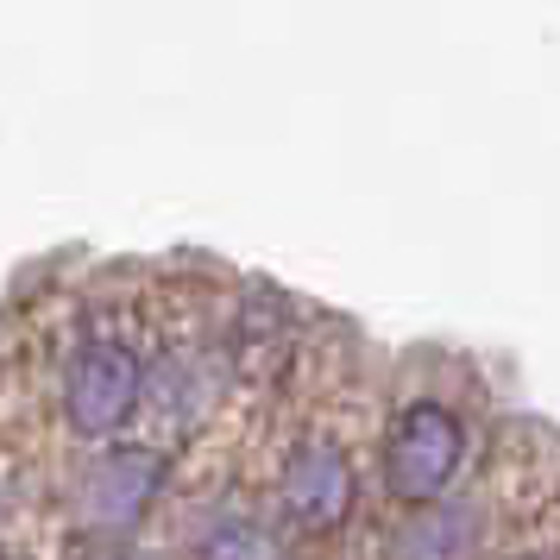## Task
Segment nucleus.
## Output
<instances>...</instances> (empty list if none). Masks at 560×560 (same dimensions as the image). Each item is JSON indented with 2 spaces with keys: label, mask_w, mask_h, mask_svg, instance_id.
I'll use <instances>...</instances> for the list:
<instances>
[{
  "label": "nucleus",
  "mask_w": 560,
  "mask_h": 560,
  "mask_svg": "<svg viewBox=\"0 0 560 560\" xmlns=\"http://www.w3.org/2000/svg\"><path fill=\"white\" fill-rule=\"evenodd\" d=\"M152 390V353L127 308H95L70 340H63V372H57V409L82 441L120 434L145 409Z\"/></svg>",
  "instance_id": "f257e3e1"
},
{
  "label": "nucleus",
  "mask_w": 560,
  "mask_h": 560,
  "mask_svg": "<svg viewBox=\"0 0 560 560\" xmlns=\"http://www.w3.org/2000/svg\"><path fill=\"white\" fill-rule=\"evenodd\" d=\"M472 429L447 397H404L378 441V485L397 510H429L466 472Z\"/></svg>",
  "instance_id": "f03ea898"
},
{
  "label": "nucleus",
  "mask_w": 560,
  "mask_h": 560,
  "mask_svg": "<svg viewBox=\"0 0 560 560\" xmlns=\"http://www.w3.org/2000/svg\"><path fill=\"white\" fill-rule=\"evenodd\" d=\"M359 510V459L334 429L296 434L278 459V523L303 541H328Z\"/></svg>",
  "instance_id": "7ed1b4c3"
},
{
  "label": "nucleus",
  "mask_w": 560,
  "mask_h": 560,
  "mask_svg": "<svg viewBox=\"0 0 560 560\" xmlns=\"http://www.w3.org/2000/svg\"><path fill=\"white\" fill-rule=\"evenodd\" d=\"M485 535V504L472 491H447L441 504L409 510L397 529V560H472Z\"/></svg>",
  "instance_id": "20e7f679"
},
{
  "label": "nucleus",
  "mask_w": 560,
  "mask_h": 560,
  "mask_svg": "<svg viewBox=\"0 0 560 560\" xmlns=\"http://www.w3.org/2000/svg\"><path fill=\"white\" fill-rule=\"evenodd\" d=\"M523 560H555V555H523Z\"/></svg>",
  "instance_id": "39448f33"
}]
</instances>
